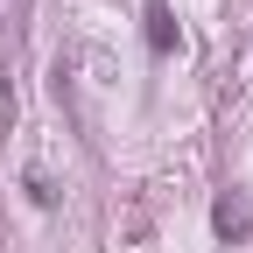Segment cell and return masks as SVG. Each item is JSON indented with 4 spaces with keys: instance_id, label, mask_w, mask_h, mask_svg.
I'll use <instances>...</instances> for the list:
<instances>
[{
    "instance_id": "cell-1",
    "label": "cell",
    "mask_w": 253,
    "mask_h": 253,
    "mask_svg": "<svg viewBox=\"0 0 253 253\" xmlns=\"http://www.w3.org/2000/svg\"><path fill=\"white\" fill-rule=\"evenodd\" d=\"M211 225L225 232V239H246V232H253V211H246V197H239V190H225V197L211 204Z\"/></svg>"
},
{
    "instance_id": "cell-2",
    "label": "cell",
    "mask_w": 253,
    "mask_h": 253,
    "mask_svg": "<svg viewBox=\"0 0 253 253\" xmlns=\"http://www.w3.org/2000/svg\"><path fill=\"white\" fill-rule=\"evenodd\" d=\"M148 49L169 56L176 49V21H169V0H148Z\"/></svg>"
}]
</instances>
